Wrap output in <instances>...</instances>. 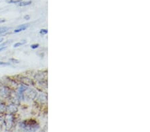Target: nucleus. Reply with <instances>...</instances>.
Masks as SVG:
<instances>
[{
    "instance_id": "f257e3e1",
    "label": "nucleus",
    "mask_w": 150,
    "mask_h": 132,
    "mask_svg": "<svg viewBox=\"0 0 150 132\" xmlns=\"http://www.w3.org/2000/svg\"><path fill=\"white\" fill-rule=\"evenodd\" d=\"M28 25H22L21 26H20V27H19V28L18 29V30H16L15 31H14V32H15V33L20 32H21V31H23V30H26V29L28 28Z\"/></svg>"
},
{
    "instance_id": "f03ea898",
    "label": "nucleus",
    "mask_w": 150,
    "mask_h": 132,
    "mask_svg": "<svg viewBox=\"0 0 150 132\" xmlns=\"http://www.w3.org/2000/svg\"><path fill=\"white\" fill-rule=\"evenodd\" d=\"M31 4V1H25V2H20V3H19V6H21V7H23V6H29V5H30Z\"/></svg>"
},
{
    "instance_id": "7ed1b4c3",
    "label": "nucleus",
    "mask_w": 150,
    "mask_h": 132,
    "mask_svg": "<svg viewBox=\"0 0 150 132\" xmlns=\"http://www.w3.org/2000/svg\"><path fill=\"white\" fill-rule=\"evenodd\" d=\"M8 30V28H5V27L0 28V34H2V33L6 32Z\"/></svg>"
},
{
    "instance_id": "20e7f679",
    "label": "nucleus",
    "mask_w": 150,
    "mask_h": 132,
    "mask_svg": "<svg viewBox=\"0 0 150 132\" xmlns=\"http://www.w3.org/2000/svg\"><path fill=\"white\" fill-rule=\"evenodd\" d=\"M25 42H18V43H16V44H14V45H13V47H19V46H21V45H23L24 44H25Z\"/></svg>"
},
{
    "instance_id": "39448f33",
    "label": "nucleus",
    "mask_w": 150,
    "mask_h": 132,
    "mask_svg": "<svg viewBox=\"0 0 150 132\" xmlns=\"http://www.w3.org/2000/svg\"><path fill=\"white\" fill-rule=\"evenodd\" d=\"M40 33H41V34H46V33H47V30H44V29H43V30H40Z\"/></svg>"
},
{
    "instance_id": "423d86ee",
    "label": "nucleus",
    "mask_w": 150,
    "mask_h": 132,
    "mask_svg": "<svg viewBox=\"0 0 150 132\" xmlns=\"http://www.w3.org/2000/svg\"><path fill=\"white\" fill-rule=\"evenodd\" d=\"M39 47V44H33L31 45V47L32 48V49H36V48H38Z\"/></svg>"
},
{
    "instance_id": "0eeeda50",
    "label": "nucleus",
    "mask_w": 150,
    "mask_h": 132,
    "mask_svg": "<svg viewBox=\"0 0 150 132\" xmlns=\"http://www.w3.org/2000/svg\"><path fill=\"white\" fill-rule=\"evenodd\" d=\"M21 1V0H18V1H9V3H14V4H17V3H20Z\"/></svg>"
},
{
    "instance_id": "6e6552de",
    "label": "nucleus",
    "mask_w": 150,
    "mask_h": 132,
    "mask_svg": "<svg viewBox=\"0 0 150 132\" xmlns=\"http://www.w3.org/2000/svg\"><path fill=\"white\" fill-rule=\"evenodd\" d=\"M2 65V66H9L10 64L9 63H5V62H0V66Z\"/></svg>"
},
{
    "instance_id": "1a4fd4ad",
    "label": "nucleus",
    "mask_w": 150,
    "mask_h": 132,
    "mask_svg": "<svg viewBox=\"0 0 150 132\" xmlns=\"http://www.w3.org/2000/svg\"><path fill=\"white\" fill-rule=\"evenodd\" d=\"M10 60H11V61H14V63H19V61H18V60L13 59H11Z\"/></svg>"
},
{
    "instance_id": "9d476101",
    "label": "nucleus",
    "mask_w": 150,
    "mask_h": 132,
    "mask_svg": "<svg viewBox=\"0 0 150 132\" xmlns=\"http://www.w3.org/2000/svg\"><path fill=\"white\" fill-rule=\"evenodd\" d=\"M24 18H25V19H26V20H30V16H25Z\"/></svg>"
},
{
    "instance_id": "9b49d317",
    "label": "nucleus",
    "mask_w": 150,
    "mask_h": 132,
    "mask_svg": "<svg viewBox=\"0 0 150 132\" xmlns=\"http://www.w3.org/2000/svg\"><path fill=\"white\" fill-rule=\"evenodd\" d=\"M6 49V47H3L0 48V52H1V51H2V50H4V49Z\"/></svg>"
},
{
    "instance_id": "f8f14e48",
    "label": "nucleus",
    "mask_w": 150,
    "mask_h": 132,
    "mask_svg": "<svg viewBox=\"0 0 150 132\" xmlns=\"http://www.w3.org/2000/svg\"><path fill=\"white\" fill-rule=\"evenodd\" d=\"M4 21H5L4 20H1V19H0V23H4Z\"/></svg>"
},
{
    "instance_id": "ddd939ff",
    "label": "nucleus",
    "mask_w": 150,
    "mask_h": 132,
    "mask_svg": "<svg viewBox=\"0 0 150 132\" xmlns=\"http://www.w3.org/2000/svg\"><path fill=\"white\" fill-rule=\"evenodd\" d=\"M3 41H4V40L3 39H1V40H0V43H1L2 42H3Z\"/></svg>"
}]
</instances>
